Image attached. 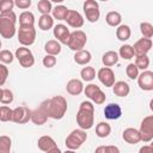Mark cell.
<instances>
[{"instance_id":"ffe728a7","label":"cell","mask_w":153,"mask_h":153,"mask_svg":"<svg viewBox=\"0 0 153 153\" xmlns=\"http://www.w3.org/2000/svg\"><path fill=\"white\" fill-rule=\"evenodd\" d=\"M37 146H38V148H39L41 151H43V152L47 153L48 151H50V149H53L54 147H56V142H55V140H54L51 136H49V135H43V136H41V137L38 139Z\"/></svg>"},{"instance_id":"484cf974","label":"cell","mask_w":153,"mask_h":153,"mask_svg":"<svg viewBox=\"0 0 153 153\" xmlns=\"http://www.w3.org/2000/svg\"><path fill=\"white\" fill-rule=\"evenodd\" d=\"M35 16L30 11H24L19 14V26H33Z\"/></svg>"},{"instance_id":"f5cc1de1","label":"cell","mask_w":153,"mask_h":153,"mask_svg":"<svg viewBox=\"0 0 153 153\" xmlns=\"http://www.w3.org/2000/svg\"><path fill=\"white\" fill-rule=\"evenodd\" d=\"M0 49H1V41H0Z\"/></svg>"},{"instance_id":"7bdbcfd3","label":"cell","mask_w":153,"mask_h":153,"mask_svg":"<svg viewBox=\"0 0 153 153\" xmlns=\"http://www.w3.org/2000/svg\"><path fill=\"white\" fill-rule=\"evenodd\" d=\"M42 62H43V66H44V67H47V68H53V67L56 65L57 60H56V56H53V55H45V56L43 57Z\"/></svg>"},{"instance_id":"f1b7e54d","label":"cell","mask_w":153,"mask_h":153,"mask_svg":"<svg viewBox=\"0 0 153 153\" xmlns=\"http://www.w3.org/2000/svg\"><path fill=\"white\" fill-rule=\"evenodd\" d=\"M105 22L109 26H112V27H117L121 25V22H122V17L118 12L116 11H111L106 14L105 17Z\"/></svg>"},{"instance_id":"681fc988","label":"cell","mask_w":153,"mask_h":153,"mask_svg":"<svg viewBox=\"0 0 153 153\" xmlns=\"http://www.w3.org/2000/svg\"><path fill=\"white\" fill-rule=\"evenodd\" d=\"M47 153H62V152H61V149H60V148H59V147L56 146V147H54L53 149H50V151H48Z\"/></svg>"},{"instance_id":"277c9868","label":"cell","mask_w":153,"mask_h":153,"mask_svg":"<svg viewBox=\"0 0 153 153\" xmlns=\"http://www.w3.org/2000/svg\"><path fill=\"white\" fill-rule=\"evenodd\" d=\"M87 140V134H86V130H82V129H74L71 131V134L66 137V141H65V145L68 149H72V151H76L79 149L82 143Z\"/></svg>"},{"instance_id":"b9f144b4","label":"cell","mask_w":153,"mask_h":153,"mask_svg":"<svg viewBox=\"0 0 153 153\" xmlns=\"http://www.w3.org/2000/svg\"><path fill=\"white\" fill-rule=\"evenodd\" d=\"M14 1L13 0H0V13H6L13 11Z\"/></svg>"},{"instance_id":"f546056e","label":"cell","mask_w":153,"mask_h":153,"mask_svg":"<svg viewBox=\"0 0 153 153\" xmlns=\"http://www.w3.org/2000/svg\"><path fill=\"white\" fill-rule=\"evenodd\" d=\"M111 133V127L109 123L106 122H99L97 126H96V135L100 139H105L110 135Z\"/></svg>"},{"instance_id":"5b68a950","label":"cell","mask_w":153,"mask_h":153,"mask_svg":"<svg viewBox=\"0 0 153 153\" xmlns=\"http://www.w3.org/2000/svg\"><path fill=\"white\" fill-rule=\"evenodd\" d=\"M84 93L91 100V103H94L97 105H102V104L105 103L106 96L100 90V87L97 86L96 84H88V85H86L84 87Z\"/></svg>"},{"instance_id":"816d5d0a","label":"cell","mask_w":153,"mask_h":153,"mask_svg":"<svg viewBox=\"0 0 153 153\" xmlns=\"http://www.w3.org/2000/svg\"><path fill=\"white\" fill-rule=\"evenodd\" d=\"M1 96H2V88L0 87V99H1Z\"/></svg>"},{"instance_id":"6da1fadb","label":"cell","mask_w":153,"mask_h":153,"mask_svg":"<svg viewBox=\"0 0 153 153\" xmlns=\"http://www.w3.org/2000/svg\"><path fill=\"white\" fill-rule=\"evenodd\" d=\"M48 118L53 120H61L67 111V100L62 96H54L50 99H45L38 106Z\"/></svg>"},{"instance_id":"ee69618b","label":"cell","mask_w":153,"mask_h":153,"mask_svg":"<svg viewBox=\"0 0 153 153\" xmlns=\"http://www.w3.org/2000/svg\"><path fill=\"white\" fill-rule=\"evenodd\" d=\"M8 76V68L6 67V65L0 63V86H2Z\"/></svg>"},{"instance_id":"d6a6232c","label":"cell","mask_w":153,"mask_h":153,"mask_svg":"<svg viewBox=\"0 0 153 153\" xmlns=\"http://www.w3.org/2000/svg\"><path fill=\"white\" fill-rule=\"evenodd\" d=\"M118 57H122L123 60H130L131 57H134V51L130 44H123L120 48L118 51Z\"/></svg>"},{"instance_id":"ac0fdd59","label":"cell","mask_w":153,"mask_h":153,"mask_svg":"<svg viewBox=\"0 0 153 153\" xmlns=\"http://www.w3.org/2000/svg\"><path fill=\"white\" fill-rule=\"evenodd\" d=\"M122 137L129 145H136V143H139L141 141L140 133L135 128H127V129H124L123 133H122Z\"/></svg>"},{"instance_id":"4dcf8cb0","label":"cell","mask_w":153,"mask_h":153,"mask_svg":"<svg viewBox=\"0 0 153 153\" xmlns=\"http://www.w3.org/2000/svg\"><path fill=\"white\" fill-rule=\"evenodd\" d=\"M67 12H68V8L63 5H57L55 7H53L51 10V13H53V18L54 19H57V20H65L66 16H67Z\"/></svg>"},{"instance_id":"52a82bcc","label":"cell","mask_w":153,"mask_h":153,"mask_svg":"<svg viewBox=\"0 0 153 153\" xmlns=\"http://www.w3.org/2000/svg\"><path fill=\"white\" fill-rule=\"evenodd\" d=\"M17 36H18V41L22 44V47H30L35 43L36 29L35 26H19Z\"/></svg>"},{"instance_id":"e0dca14e","label":"cell","mask_w":153,"mask_h":153,"mask_svg":"<svg viewBox=\"0 0 153 153\" xmlns=\"http://www.w3.org/2000/svg\"><path fill=\"white\" fill-rule=\"evenodd\" d=\"M104 116L108 120H118L122 116V108L117 103H110L104 108Z\"/></svg>"},{"instance_id":"30bf717a","label":"cell","mask_w":153,"mask_h":153,"mask_svg":"<svg viewBox=\"0 0 153 153\" xmlns=\"http://www.w3.org/2000/svg\"><path fill=\"white\" fill-rule=\"evenodd\" d=\"M82 8H84L86 19L90 23L98 22L99 17H100V12H99V4L96 0H86L82 5Z\"/></svg>"},{"instance_id":"60d3db41","label":"cell","mask_w":153,"mask_h":153,"mask_svg":"<svg viewBox=\"0 0 153 153\" xmlns=\"http://www.w3.org/2000/svg\"><path fill=\"white\" fill-rule=\"evenodd\" d=\"M13 99H14V97H13L12 91L8 90V88H2V96H1L0 102H1L2 104L7 105V104H11V103L13 102Z\"/></svg>"},{"instance_id":"44dd1931","label":"cell","mask_w":153,"mask_h":153,"mask_svg":"<svg viewBox=\"0 0 153 153\" xmlns=\"http://www.w3.org/2000/svg\"><path fill=\"white\" fill-rule=\"evenodd\" d=\"M112 91L117 97H127L130 92V87L126 81H116L112 85Z\"/></svg>"},{"instance_id":"7dc6e473","label":"cell","mask_w":153,"mask_h":153,"mask_svg":"<svg viewBox=\"0 0 153 153\" xmlns=\"http://www.w3.org/2000/svg\"><path fill=\"white\" fill-rule=\"evenodd\" d=\"M139 153H153V147L151 145H145L139 149Z\"/></svg>"},{"instance_id":"8fae6325","label":"cell","mask_w":153,"mask_h":153,"mask_svg":"<svg viewBox=\"0 0 153 153\" xmlns=\"http://www.w3.org/2000/svg\"><path fill=\"white\" fill-rule=\"evenodd\" d=\"M31 120V110L26 106H17L12 111V122L17 124H25Z\"/></svg>"},{"instance_id":"e575fe53","label":"cell","mask_w":153,"mask_h":153,"mask_svg":"<svg viewBox=\"0 0 153 153\" xmlns=\"http://www.w3.org/2000/svg\"><path fill=\"white\" fill-rule=\"evenodd\" d=\"M140 31L143 36V38H147V39H151L153 37V25L151 23H147V22H142L140 24Z\"/></svg>"},{"instance_id":"2e32d148","label":"cell","mask_w":153,"mask_h":153,"mask_svg":"<svg viewBox=\"0 0 153 153\" xmlns=\"http://www.w3.org/2000/svg\"><path fill=\"white\" fill-rule=\"evenodd\" d=\"M53 33H54V37L56 38V41L60 44H67L68 38H69V35H71L67 25H63V24L55 25L54 26V30H53Z\"/></svg>"},{"instance_id":"bcb514c9","label":"cell","mask_w":153,"mask_h":153,"mask_svg":"<svg viewBox=\"0 0 153 153\" xmlns=\"http://www.w3.org/2000/svg\"><path fill=\"white\" fill-rule=\"evenodd\" d=\"M105 153H121V152L117 146L108 145V146H105Z\"/></svg>"},{"instance_id":"f35d334b","label":"cell","mask_w":153,"mask_h":153,"mask_svg":"<svg viewBox=\"0 0 153 153\" xmlns=\"http://www.w3.org/2000/svg\"><path fill=\"white\" fill-rule=\"evenodd\" d=\"M14 60V55L7 50V49H4V50H0V62L4 63V65H8V63H12Z\"/></svg>"},{"instance_id":"cb8c5ba5","label":"cell","mask_w":153,"mask_h":153,"mask_svg":"<svg viewBox=\"0 0 153 153\" xmlns=\"http://www.w3.org/2000/svg\"><path fill=\"white\" fill-rule=\"evenodd\" d=\"M44 50H45L47 55L56 56L61 53V44L56 39H50L44 44Z\"/></svg>"},{"instance_id":"8d00e7d4","label":"cell","mask_w":153,"mask_h":153,"mask_svg":"<svg viewBox=\"0 0 153 153\" xmlns=\"http://www.w3.org/2000/svg\"><path fill=\"white\" fill-rule=\"evenodd\" d=\"M37 10L42 14H49L51 12V10H53L51 1H49V0H39L37 2Z\"/></svg>"},{"instance_id":"3957f363","label":"cell","mask_w":153,"mask_h":153,"mask_svg":"<svg viewBox=\"0 0 153 153\" xmlns=\"http://www.w3.org/2000/svg\"><path fill=\"white\" fill-rule=\"evenodd\" d=\"M16 23H17V16L13 11L0 13V35L4 38H12L16 32Z\"/></svg>"},{"instance_id":"4fadbf2b","label":"cell","mask_w":153,"mask_h":153,"mask_svg":"<svg viewBox=\"0 0 153 153\" xmlns=\"http://www.w3.org/2000/svg\"><path fill=\"white\" fill-rule=\"evenodd\" d=\"M137 85L143 91H152L153 90V72L147 69V71H142V73H139Z\"/></svg>"},{"instance_id":"d4e9b609","label":"cell","mask_w":153,"mask_h":153,"mask_svg":"<svg viewBox=\"0 0 153 153\" xmlns=\"http://www.w3.org/2000/svg\"><path fill=\"white\" fill-rule=\"evenodd\" d=\"M30 121H32V123L36 126H43L48 121V116L41 109L37 108L36 110L31 111V120Z\"/></svg>"},{"instance_id":"d590c367","label":"cell","mask_w":153,"mask_h":153,"mask_svg":"<svg viewBox=\"0 0 153 153\" xmlns=\"http://www.w3.org/2000/svg\"><path fill=\"white\" fill-rule=\"evenodd\" d=\"M134 65L136 66L137 69H142V71H147V68L149 67V57L147 55H141V56H136Z\"/></svg>"},{"instance_id":"7402d4cb","label":"cell","mask_w":153,"mask_h":153,"mask_svg":"<svg viewBox=\"0 0 153 153\" xmlns=\"http://www.w3.org/2000/svg\"><path fill=\"white\" fill-rule=\"evenodd\" d=\"M73 57H74L75 63H78V65H80V66H86V65L91 61L92 55H91V53H90L88 50L82 49V50L75 51V54H74Z\"/></svg>"},{"instance_id":"74e56055","label":"cell","mask_w":153,"mask_h":153,"mask_svg":"<svg viewBox=\"0 0 153 153\" xmlns=\"http://www.w3.org/2000/svg\"><path fill=\"white\" fill-rule=\"evenodd\" d=\"M12 109L7 105L0 106V121L1 122H8L12 121Z\"/></svg>"},{"instance_id":"d6986e66","label":"cell","mask_w":153,"mask_h":153,"mask_svg":"<svg viewBox=\"0 0 153 153\" xmlns=\"http://www.w3.org/2000/svg\"><path fill=\"white\" fill-rule=\"evenodd\" d=\"M66 90L72 96H79L84 92V84L80 79H71L66 85Z\"/></svg>"},{"instance_id":"7c38bea8","label":"cell","mask_w":153,"mask_h":153,"mask_svg":"<svg viewBox=\"0 0 153 153\" xmlns=\"http://www.w3.org/2000/svg\"><path fill=\"white\" fill-rule=\"evenodd\" d=\"M98 80L105 86V87H112V85L116 82L115 80V73L109 67H102L97 73Z\"/></svg>"},{"instance_id":"9c48e42d","label":"cell","mask_w":153,"mask_h":153,"mask_svg":"<svg viewBox=\"0 0 153 153\" xmlns=\"http://www.w3.org/2000/svg\"><path fill=\"white\" fill-rule=\"evenodd\" d=\"M14 57L19 61L20 66L24 67V68H29V67H32L35 65V57H33V54L32 51L26 48V47H20L16 50L14 53Z\"/></svg>"},{"instance_id":"7a4b0ae2","label":"cell","mask_w":153,"mask_h":153,"mask_svg":"<svg viewBox=\"0 0 153 153\" xmlns=\"http://www.w3.org/2000/svg\"><path fill=\"white\" fill-rule=\"evenodd\" d=\"M94 105L88 100H84L79 105L76 112V123L80 129L88 130L94 124Z\"/></svg>"},{"instance_id":"9a60e30c","label":"cell","mask_w":153,"mask_h":153,"mask_svg":"<svg viewBox=\"0 0 153 153\" xmlns=\"http://www.w3.org/2000/svg\"><path fill=\"white\" fill-rule=\"evenodd\" d=\"M65 22L71 27H74V29H79V27H81L84 25V18H82V16L78 11H74V10H68L67 16L65 18Z\"/></svg>"},{"instance_id":"4316f807","label":"cell","mask_w":153,"mask_h":153,"mask_svg":"<svg viewBox=\"0 0 153 153\" xmlns=\"http://www.w3.org/2000/svg\"><path fill=\"white\" fill-rule=\"evenodd\" d=\"M38 27L42 31H48L54 27V18L50 14H42L38 19Z\"/></svg>"},{"instance_id":"603a6c76","label":"cell","mask_w":153,"mask_h":153,"mask_svg":"<svg viewBox=\"0 0 153 153\" xmlns=\"http://www.w3.org/2000/svg\"><path fill=\"white\" fill-rule=\"evenodd\" d=\"M118 54L116 53V51H114V50H109V51H106V53H104L103 54V56H102V62H103V65L105 66V67H112L114 65H116L117 62H118Z\"/></svg>"},{"instance_id":"83f0119b","label":"cell","mask_w":153,"mask_h":153,"mask_svg":"<svg viewBox=\"0 0 153 153\" xmlns=\"http://www.w3.org/2000/svg\"><path fill=\"white\" fill-rule=\"evenodd\" d=\"M131 36V30L128 25L126 24H121L120 26H117L116 29V37L118 41L121 42H124V41H128Z\"/></svg>"},{"instance_id":"c3c4849f","label":"cell","mask_w":153,"mask_h":153,"mask_svg":"<svg viewBox=\"0 0 153 153\" xmlns=\"http://www.w3.org/2000/svg\"><path fill=\"white\" fill-rule=\"evenodd\" d=\"M94 153H105V146H99L96 148Z\"/></svg>"},{"instance_id":"8992f818","label":"cell","mask_w":153,"mask_h":153,"mask_svg":"<svg viewBox=\"0 0 153 153\" xmlns=\"http://www.w3.org/2000/svg\"><path fill=\"white\" fill-rule=\"evenodd\" d=\"M86 42H87L86 33L84 31H81V30H75V31L71 32L68 42H67V45H68V48L71 50L79 51V50L84 49V47L86 45Z\"/></svg>"},{"instance_id":"f907efd6","label":"cell","mask_w":153,"mask_h":153,"mask_svg":"<svg viewBox=\"0 0 153 153\" xmlns=\"http://www.w3.org/2000/svg\"><path fill=\"white\" fill-rule=\"evenodd\" d=\"M63 153H75V151H72V149H67L66 152H63Z\"/></svg>"},{"instance_id":"836d02e7","label":"cell","mask_w":153,"mask_h":153,"mask_svg":"<svg viewBox=\"0 0 153 153\" xmlns=\"http://www.w3.org/2000/svg\"><path fill=\"white\" fill-rule=\"evenodd\" d=\"M11 146L12 140L7 135L0 136V153H11Z\"/></svg>"},{"instance_id":"5bb4252c","label":"cell","mask_w":153,"mask_h":153,"mask_svg":"<svg viewBox=\"0 0 153 153\" xmlns=\"http://www.w3.org/2000/svg\"><path fill=\"white\" fill-rule=\"evenodd\" d=\"M134 55L136 56H141V55H147V53L151 50L152 48V39H147V38H140L139 41H136L134 43V45H131Z\"/></svg>"},{"instance_id":"f6af8a7d","label":"cell","mask_w":153,"mask_h":153,"mask_svg":"<svg viewBox=\"0 0 153 153\" xmlns=\"http://www.w3.org/2000/svg\"><path fill=\"white\" fill-rule=\"evenodd\" d=\"M14 6H17L20 10H26L31 6V0H16Z\"/></svg>"},{"instance_id":"ab89813d","label":"cell","mask_w":153,"mask_h":153,"mask_svg":"<svg viewBox=\"0 0 153 153\" xmlns=\"http://www.w3.org/2000/svg\"><path fill=\"white\" fill-rule=\"evenodd\" d=\"M126 74H127V76H128L129 79L135 80V79H137V76H139V69L136 68V66H135L134 63H129V65L126 67Z\"/></svg>"},{"instance_id":"1f68e13d","label":"cell","mask_w":153,"mask_h":153,"mask_svg":"<svg viewBox=\"0 0 153 153\" xmlns=\"http://www.w3.org/2000/svg\"><path fill=\"white\" fill-rule=\"evenodd\" d=\"M80 76L84 81H92L96 78V71L91 66H86L80 71Z\"/></svg>"},{"instance_id":"ba28073f","label":"cell","mask_w":153,"mask_h":153,"mask_svg":"<svg viewBox=\"0 0 153 153\" xmlns=\"http://www.w3.org/2000/svg\"><path fill=\"white\" fill-rule=\"evenodd\" d=\"M139 133L141 141L151 142L153 140V115H148L142 120Z\"/></svg>"}]
</instances>
